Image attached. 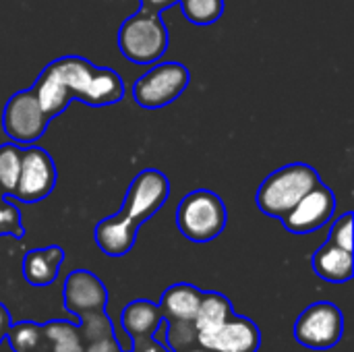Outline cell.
Listing matches in <instances>:
<instances>
[{
  "label": "cell",
  "instance_id": "19",
  "mask_svg": "<svg viewBox=\"0 0 354 352\" xmlns=\"http://www.w3.org/2000/svg\"><path fill=\"white\" fill-rule=\"evenodd\" d=\"M6 340L12 352H41V349H46L41 326L33 322L10 324L6 332Z\"/></svg>",
  "mask_w": 354,
  "mask_h": 352
},
{
  "label": "cell",
  "instance_id": "11",
  "mask_svg": "<svg viewBox=\"0 0 354 352\" xmlns=\"http://www.w3.org/2000/svg\"><path fill=\"white\" fill-rule=\"evenodd\" d=\"M197 346L212 352H257L261 332L253 319L232 313L218 330L197 334Z\"/></svg>",
  "mask_w": 354,
  "mask_h": 352
},
{
  "label": "cell",
  "instance_id": "1",
  "mask_svg": "<svg viewBox=\"0 0 354 352\" xmlns=\"http://www.w3.org/2000/svg\"><path fill=\"white\" fill-rule=\"evenodd\" d=\"M31 89L50 118L60 116L68 108L71 100L102 108L118 104L124 98L122 77L116 71L97 66L83 56H60L48 62Z\"/></svg>",
  "mask_w": 354,
  "mask_h": 352
},
{
  "label": "cell",
  "instance_id": "9",
  "mask_svg": "<svg viewBox=\"0 0 354 352\" xmlns=\"http://www.w3.org/2000/svg\"><path fill=\"white\" fill-rule=\"evenodd\" d=\"M56 180L58 170L52 156L35 143L23 147L21 170L12 197L23 203H39L54 191Z\"/></svg>",
  "mask_w": 354,
  "mask_h": 352
},
{
  "label": "cell",
  "instance_id": "28",
  "mask_svg": "<svg viewBox=\"0 0 354 352\" xmlns=\"http://www.w3.org/2000/svg\"><path fill=\"white\" fill-rule=\"evenodd\" d=\"M131 351L133 352H170L164 344H158L153 338H149V340H145V342H139V344H133L131 346Z\"/></svg>",
  "mask_w": 354,
  "mask_h": 352
},
{
  "label": "cell",
  "instance_id": "2",
  "mask_svg": "<svg viewBox=\"0 0 354 352\" xmlns=\"http://www.w3.org/2000/svg\"><path fill=\"white\" fill-rule=\"evenodd\" d=\"M168 195L170 180L164 172L156 168L141 170L131 180L122 207L97 222L93 232L97 249L108 257L127 255L137 241V230L164 207Z\"/></svg>",
  "mask_w": 354,
  "mask_h": 352
},
{
  "label": "cell",
  "instance_id": "18",
  "mask_svg": "<svg viewBox=\"0 0 354 352\" xmlns=\"http://www.w3.org/2000/svg\"><path fill=\"white\" fill-rule=\"evenodd\" d=\"M44 342L50 352H83L85 340L81 336V330L73 322H48L41 326Z\"/></svg>",
  "mask_w": 354,
  "mask_h": 352
},
{
  "label": "cell",
  "instance_id": "21",
  "mask_svg": "<svg viewBox=\"0 0 354 352\" xmlns=\"http://www.w3.org/2000/svg\"><path fill=\"white\" fill-rule=\"evenodd\" d=\"M183 15L189 23L205 27L214 25L224 15V0H178Z\"/></svg>",
  "mask_w": 354,
  "mask_h": 352
},
{
  "label": "cell",
  "instance_id": "24",
  "mask_svg": "<svg viewBox=\"0 0 354 352\" xmlns=\"http://www.w3.org/2000/svg\"><path fill=\"white\" fill-rule=\"evenodd\" d=\"M0 237H10V239L25 237L21 212L2 189H0Z\"/></svg>",
  "mask_w": 354,
  "mask_h": 352
},
{
  "label": "cell",
  "instance_id": "20",
  "mask_svg": "<svg viewBox=\"0 0 354 352\" xmlns=\"http://www.w3.org/2000/svg\"><path fill=\"white\" fill-rule=\"evenodd\" d=\"M21 156H23V147L19 143H2L0 145V189L12 197L15 187H17V178H19V170H21Z\"/></svg>",
  "mask_w": 354,
  "mask_h": 352
},
{
  "label": "cell",
  "instance_id": "14",
  "mask_svg": "<svg viewBox=\"0 0 354 352\" xmlns=\"http://www.w3.org/2000/svg\"><path fill=\"white\" fill-rule=\"evenodd\" d=\"M120 322H122V328L129 334L131 342L139 344V342L153 338V334H158V328L162 326L164 315L156 303L139 299L124 307Z\"/></svg>",
  "mask_w": 354,
  "mask_h": 352
},
{
  "label": "cell",
  "instance_id": "30",
  "mask_svg": "<svg viewBox=\"0 0 354 352\" xmlns=\"http://www.w3.org/2000/svg\"><path fill=\"white\" fill-rule=\"evenodd\" d=\"M185 352H212V351H205V349H201V346H197V349H195V346H191V349H187Z\"/></svg>",
  "mask_w": 354,
  "mask_h": 352
},
{
  "label": "cell",
  "instance_id": "17",
  "mask_svg": "<svg viewBox=\"0 0 354 352\" xmlns=\"http://www.w3.org/2000/svg\"><path fill=\"white\" fill-rule=\"evenodd\" d=\"M234 313L232 303L222 293H203L197 315L193 319L197 334H209L218 330Z\"/></svg>",
  "mask_w": 354,
  "mask_h": 352
},
{
  "label": "cell",
  "instance_id": "16",
  "mask_svg": "<svg viewBox=\"0 0 354 352\" xmlns=\"http://www.w3.org/2000/svg\"><path fill=\"white\" fill-rule=\"evenodd\" d=\"M313 272L326 280V282H332V284H342V282H348L354 274V259L353 251H344L332 243H326L322 245L313 259Z\"/></svg>",
  "mask_w": 354,
  "mask_h": 352
},
{
  "label": "cell",
  "instance_id": "31",
  "mask_svg": "<svg viewBox=\"0 0 354 352\" xmlns=\"http://www.w3.org/2000/svg\"><path fill=\"white\" fill-rule=\"evenodd\" d=\"M122 352H124V351H122ZM127 352H133V351H127Z\"/></svg>",
  "mask_w": 354,
  "mask_h": 352
},
{
  "label": "cell",
  "instance_id": "13",
  "mask_svg": "<svg viewBox=\"0 0 354 352\" xmlns=\"http://www.w3.org/2000/svg\"><path fill=\"white\" fill-rule=\"evenodd\" d=\"M62 263H64V251L58 245L31 249L23 257V266H21L23 278L27 280V284L35 288L50 286L52 282H56Z\"/></svg>",
  "mask_w": 354,
  "mask_h": 352
},
{
  "label": "cell",
  "instance_id": "3",
  "mask_svg": "<svg viewBox=\"0 0 354 352\" xmlns=\"http://www.w3.org/2000/svg\"><path fill=\"white\" fill-rule=\"evenodd\" d=\"M319 174L313 166L305 162H292L286 164L272 174L266 176V180L257 189V207L270 216V218H284L303 195H307L317 183Z\"/></svg>",
  "mask_w": 354,
  "mask_h": 352
},
{
  "label": "cell",
  "instance_id": "29",
  "mask_svg": "<svg viewBox=\"0 0 354 352\" xmlns=\"http://www.w3.org/2000/svg\"><path fill=\"white\" fill-rule=\"evenodd\" d=\"M10 324H12V319H10V313H8V309H6V307L0 303V342L6 338V332H8Z\"/></svg>",
  "mask_w": 354,
  "mask_h": 352
},
{
  "label": "cell",
  "instance_id": "22",
  "mask_svg": "<svg viewBox=\"0 0 354 352\" xmlns=\"http://www.w3.org/2000/svg\"><path fill=\"white\" fill-rule=\"evenodd\" d=\"M79 330H81V336L87 342H95V340H102V338H110V336H116L114 332V324L112 319L108 317L106 311H89L85 315L79 317Z\"/></svg>",
  "mask_w": 354,
  "mask_h": 352
},
{
  "label": "cell",
  "instance_id": "23",
  "mask_svg": "<svg viewBox=\"0 0 354 352\" xmlns=\"http://www.w3.org/2000/svg\"><path fill=\"white\" fill-rule=\"evenodd\" d=\"M197 344V328L193 322H168L164 346L170 352H185Z\"/></svg>",
  "mask_w": 354,
  "mask_h": 352
},
{
  "label": "cell",
  "instance_id": "7",
  "mask_svg": "<svg viewBox=\"0 0 354 352\" xmlns=\"http://www.w3.org/2000/svg\"><path fill=\"white\" fill-rule=\"evenodd\" d=\"M50 120L33 89H23L12 93L4 104L0 124L12 143L31 145L46 135Z\"/></svg>",
  "mask_w": 354,
  "mask_h": 352
},
{
  "label": "cell",
  "instance_id": "15",
  "mask_svg": "<svg viewBox=\"0 0 354 352\" xmlns=\"http://www.w3.org/2000/svg\"><path fill=\"white\" fill-rule=\"evenodd\" d=\"M203 299V290L193 284L178 282L164 290L160 301V311L166 322H193Z\"/></svg>",
  "mask_w": 354,
  "mask_h": 352
},
{
  "label": "cell",
  "instance_id": "27",
  "mask_svg": "<svg viewBox=\"0 0 354 352\" xmlns=\"http://www.w3.org/2000/svg\"><path fill=\"white\" fill-rule=\"evenodd\" d=\"M178 4V0H141V8L143 10H149V12H164L166 8Z\"/></svg>",
  "mask_w": 354,
  "mask_h": 352
},
{
  "label": "cell",
  "instance_id": "10",
  "mask_svg": "<svg viewBox=\"0 0 354 352\" xmlns=\"http://www.w3.org/2000/svg\"><path fill=\"white\" fill-rule=\"evenodd\" d=\"M336 210V197L328 185L322 180L299 199V203L284 216L280 222L292 234H309L326 226Z\"/></svg>",
  "mask_w": 354,
  "mask_h": 352
},
{
  "label": "cell",
  "instance_id": "25",
  "mask_svg": "<svg viewBox=\"0 0 354 352\" xmlns=\"http://www.w3.org/2000/svg\"><path fill=\"white\" fill-rule=\"evenodd\" d=\"M353 212H346L342 214L334 224H332V230H330V237H328V243L344 249V251H353Z\"/></svg>",
  "mask_w": 354,
  "mask_h": 352
},
{
  "label": "cell",
  "instance_id": "12",
  "mask_svg": "<svg viewBox=\"0 0 354 352\" xmlns=\"http://www.w3.org/2000/svg\"><path fill=\"white\" fill-rule=\"evenodd\" d=\"M64 309L73 317H81L89 311H106L108 288L89 270H75L66 276L62 286Z\"/></svg>",
  "mask_w": 354,
  "mask_h": 352
},
{
  "label": "cell",
  "instance_id": "8",
  "mask_svg": "<svg viewBox=\"0 0 354 352\" xmlns=\"http://www.w3.org/2000/svg\"><path fill=\"white\" fill-rule=\"evenodd\" d=\"M342 334L344 315L334 303L328 301H319L307 307L295 324L297 342L311 351L334 349L342 340Z\"/></svg>",
  "mask_w": 354,
  "mask_h": 352
},
{
  "label": "cell",
  "instance_id": "6",
  "mask_svg": "<svg viewBox=\"0 0 354 352\" xmlns=\"http://www.w3.org/2000/svg\"><path fill=\"white\" fill-rule=\"evenodd\" d=\"M191 83V73L183 62H153V66L133 83V100L145 110H160L176 102Z\"/></svg>",
  "mask_w": 354,
  "mask_h": 352
},
{
  "label": "cell",
  "instance_id": "4",
  "mask_svg": "<svg viewBox=\"0 0 354 352\" xmlns=\"http://www.w3.org/2000/svg\"><path fill=\"white\" fill-rule=\"evenodd\" d=\"M168 27L158 12L139 8L118 27L116 44L120 54L135 64H153L168 50Z\"/></svg>",
  "mask_w": 354,
  "mask_h": 352
},
{
  "label": "cell",
  "instance_id": "5",
  "mask_svg": "<svg viewBox=\"0 0 354 352\" xmlns=\"http://www.w3.org/2000/svg\"><path fill=\"white\" fill-rule=\"evenodd\" d=\"M228 222V212L222 197L207 189H197L185 195L176 210V226L191 243H209L218 239Z\"/></svg>",
  "mask_w": 354,
  "mask_h": 352
},
{
  "label": "cell",
  "instance_id": "26",
  "mask_svg": "<svg viewBox=\"0 0 354 352\" xmlns=\"http://www.w3.org/2000/svg\"><path fill=\"white\" fill-rule=\"evenodd\" d=\"M83 352H122L120 351V344H118V338L116 336H110V338H102V340H95V342H87Z\"/></svg>",
  "mask_w": 354,
  "mask_h": 352
}]
</instances>
